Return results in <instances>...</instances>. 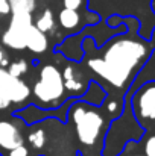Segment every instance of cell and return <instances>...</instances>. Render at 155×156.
Instances as JSON below:
<instances>
[{
	"instance_id": "23",
	"label": "cell",
	"mask_w": 155,
	"mask_h": 156,
	"mask_svg": "<svg viewBox=\"0 0 155 156\" xmlns=\"http://www.w3.org/2000/svg\"><path fill=\"white\" fill-rule=\"evenodd\" d=\"M8 65H9V59H8L6 53L3 52V49L0 47V67L2 68H8Z\"/></svg>"
},
{
	"instance_id": "14",
	"label": "cell",
	"mask_w": 155,
	"mask_h": 156,
	"mask_svg": "<svg viewBox=\"0 0 155 156\" xmlns=\"http://www.w3.org/2000/svg\"><path fill=\"white\" fill-rule=\"evenodd\" d=\"M11 6V12H29L35 11L37 2L35 0H8Z\"/></svg>"
},
{
	"instance_id": "3",
	"label": "cell",
	"mask_w": 155,
	"mask_h": 156,
	"mask_svg": "<svg viewBox=\"0 0 155 156\" xmlns=\"http://www.w3.org/2000/svg\"><path fill=\"white\" fill-rule=\"evenodd\" d=\"M143 133H145V130L138 124V121L135 120L132 108H128L126 112L120 117V120L113 123V127H111V132H109V136H111L109 147H111V150H108L105 153V156H117L122 152L126 141H129V140L138 141L143 136Z\"/></svg>"
},
{
	"instance_id": "15",
	"label": "cell",
	"mask_w": 155,
	"mask_h": 156,
	"mask_svg": "<svg viewBox=\"0 0 155 156\" xmlns=\"http://www.w3.org/2000/svg\"><path fill=\"white\" fill-rule=\"evenodd\" d=\"M28 68H29V64H28V61H24V59H18V61H15V62H11L9 65H8V73L11 74V76H14V77H20L21 74H24L26 71H28Z\"/></svg>"
},
{
	"instance_id": "24",
	"label": "cell",
	"mask_w": 155,
	"mask_h": 156,
	"mask_svg": "<svg viewBox=\"0 0 155 156\" xmlns=\"http://www.w3.org/2000/svg\"><path fill=\"white\" fill-rule=\"evenodd\" d=\"M151 38H152V47H154V50H155V27H154V30H152V34H151Z\"/></svg>"
},
{
	"instance_id": "9",
	"label": "cell",
	"mask_w": 155,
	"mask_h": 156,
	"mask_svg": "<svg viewBox=\"0 0 155 156\" xmlns=\"http://www.w3.org/2000/svg\"><path fill=\"white\" fill-rule=\"evenodd\" d=\"M26 49H29L32 53H43L47 50V35L37 29L34 24L31 26L26 38Z\"/></svg>"
},
{
	"instance_id": "26",
	"label": "cell",
	"mask_w": 155,
	"mask_h": 156,
	"mask_svg": "<svg viewBox=\"0 0 155 156\" xmlns=\"http://www.w3.org/2000/svg\"><path fill=\"white\" fill-rule=\"evenodd\" d=\"M132 156H146V155H132Z\"/></svg>"
},
{
	"instance_id": "16",
	"label": "cell",
	"mask_w": 155,
	"mask_h": 156,
	"mask_svg": "<svg viewBox=\"0 0 155 156\" xmlns=\"http://www.w3.org/2000/svg\"><path fill=\"white\" fill-rule=\"evenodd\" d=\"M29 143L32 144L34 149H43L44 143H46V133L43 129H37L34 132H31L29 135Z\"/></svg>"
},
{
	"instance_id": "18",
	"label": "cell",
	"mask_w": 155,
	"mask_h": 156,
	"mask_svg": "<svg viewBox=\"0 0 155 156\" xmlns=\"http://www.w3.org/2000/svg\"><path fill=\"white\" fill-rule=\"evenodd\" d=\"M84 2L85 0H62L64 8H67V9H76V11L84 5Z\"/></svg>"
},
{
	"instance_id": "20",
	"label": "cell",
	"mask_w": 155,
	"mask_h": 156,
	"mask_svg": "<svg viewBox=\"0 0 155 156\" xmlns=\"http://www.w3.org/2000/svg\"><path fill=\"white\" fill-rule=\"evenodd\" d=\"M9 105H11V102H9L8 96H6V94H5V91L0 88V109H6Z\"/></svg>"
},
{
	"instance_id": "4",
	"label": "cell",
	"mask_w": 155,
	"mask_h": 156,
	"mask_svg": "<svg viewBox=\"0 0 155 156\" xmlns=\"http://www.w3.org/2000/svg\"><path fill=\"white\" fill-rule=\"evenodd\" d=\"M72 118L76 124V133L82 144L93 146L103 129V117L94 109H88L85 105H76L72 112Z\"/></svg>"
},
{
	"instance_id": "10",
	"label": "cell",
	"mask_w": 155,
	"mask_h": 156,
	"mask_svg": "<svg viewBox=\"0 0 155 156\" xmlns=\"http://www.w3.org/2000/svg\"><path fill=\"white\" fill-rule=\"evenodd\" d=\"M140 70H142V71H140V73L137 74V77H135V85H134L135 90H137L140 85L146 83V82H154L155 80V50L151 52L148 61L145 62V65H143Z\"/></svg>"
},
{
	"instance_id": "2",
	"label": "cell",
	"mask_w": 155,
	"mask_h": 156,
	"mask_svg": "<svg viewBox=\"0 0 155 156\" xmlns=\"http://www.w3.org/2000/svg\"><path fill=\"white\" fill-rule=\"evenodd\" d=\"M65 88L61 71L55 65H44L40 71L38 82L34 87V94L43 106H55L64 97Z\"/></svg>"
},
{
	"instance_id": "19",
	"label": "cell",
	"mask_w": 155,
	"mask_h": 156,
	"mask_svg": "<svg viewBox=\"0 0 155 156\" xmlns=\"http://www.w3.org/2000/svg\"><path fill=\"white\" fill-rule=\"evenodd\" d=\"M28 155H29V150H28L23 144L9 150V156H28Z\"/></svg>"
},
{
	"instance_id": "17",
	"label": "cell",
	"mask_w": 155,
	"mask_h": 156,
	"mask_svg": "<svg viewBox=\"0 0 155 156\" xmlns=\"http://www.w3.org/2000/svg\"><path fill=\"white\" fill-rule=\"evenodd\" d=\"M145 155L155 156V135H151V136L145 141Z\"/></svg>"
},
{
	"instance_id": "21",
	"label": "cell",
	"mask_w": 155,
	"mask_h": 156,
	"mask_svg": "<svg viewBox=\"0 0 155 156\" xmlns=\"http://www.w3.org/2000/svg\"><path fill=\"white\" fill-rule=\"evenodd\" d=\"M11 12V6L8 0H0V15H6Z\"/></svg>"
},
{
	"instance_id": "11",
	"label": "cell",
	"mask_w": 155,
	"mask_h": 156,
	"mask_svg": "<svg viewBox=\"0 0 155 156\" xmlns=\"http://www.w3.org/2000/svg\"><path fill=\"white\" fill-rule=\"evenodd\" d=\"M59 24H61V27H64L67 30H75L81 24V14L76 9L64 8L59 12Z\"/></svg>"
},
{
	"instance_id": "1",
	"label": "cell",
	"mask_w": 155,
	"mask_h": 156,
	"mask_svg": "<svg viewBox=\"0 0 155 156\" xmlns=\"http://www.w3.org/2000/svg\"><path fill=\"white\" fill-rule=\"evenodd\" d=\"M154 47L135 38H117L108 44L102 58L88 61V67L116 88L126 87L145 65Z\"/></svg>"
},
{
	"instance_id": "8",
	"label": "cell",
	"mask_w": 155,
	"mask_h": 156,
	"mask_svg": "<svg viewBox=\"0 0 155 156\" xmlns=\"http://www.w3.org/2000/svg\"><path fill=\"white\" fill-rule=\"evenodd\" d=\"M23 144V136L18 127L11 121H0V149L11 150Z\"/></svg>"
},
{
	"instance_id": "25",
	"label": "cell",
	"mask_w": 155,
	"mask_h": 156,
	"mask_svg": "<svg viewBox=\"0 0 155 156\" xmlns=\"http://www.w3.org/2000/svg\"><path fill=\"white\" fill-rule=\"evenodd\" d=\"M151 8H152V11H154V14H155V0L151 2Z\"/></svg>"
},
{
	"instance_id": "22",
	"label": "cell",
	"mask_w": 155,
	"mask_h": 156,
	"mask_svg": "<svg viewBox=\"0 0 155 156\" xmlns=\"http://www.w3.org/2000/svg\"><path fill=\"white\" fill-rule=\"evenodd\" d=\"M106 111H108L109 114H117V111H119V103H117L116 100H109V102L106 103Z\"/></svg>"
},
{
	"instance_id": "12",
	"label": "cell",
	"mask_w": 155,
	"mask_h": 156,
	"mask_svg": "<svg viewBox=\"0 0 155 156\" xmlns=\"http://www.w3.org/2000/svg\"><path fill=\"white\" fill-rule=\"evenodd\" d=\"M61 74H62V80H64V88L65 90H68L72 93H79V91H82L85 88L84 83L81 82V79L76 76V71H75L73 67H65Z\"/></svg>"
},
{
	"instance_id": "5",
	"label": "cell",
	"mask_w": 155,
	"mask_h": 156,
	"mask_svg": "<svg viewBox=\"0 0 155 156\" xmlns=\"http://www.w3.org/2000/svg\"><path fill=\"white\" fill-rule=\"evenodd\" d=\"M34 24L32 14L29 12H12L11 23L2 37V43L12 50L26 49V38L31 26Z\"/></svg>"
},
{
	"instance_id": "6",
	"label": "cell",
	"mask_w": 155,
	"mask_h": 156,
	"mask_svg": "<svg viewBox=\"0 0 155 156\" xmlns=\"http://www.w3.org/2000/svg\"><path fill=\"white\" fill-rule=\"evenodd\" d=\"M132 112L135 118L140 120H155V80L146 82L140 85L135 90V94L132 96Z\"/></svg>"
},
{
	"instance_id": "13",
	"label": "cell",
	"mask_w": 155,
	"mask_h": 156,
	"mask_svg": "<svg viewBox=\"0 0 155 156\" xmlns=\"http://www.w3.org/2000/svg\"><path fill=\"white\" fill-rule=\"evenodd\" d=\"M34 26H35L37 29H40L41 32H44V34L50 32L52 29L55 27V17H53V12H52L50 9H44L43 14L37 18V21H35Z\"/></svg>"
},
{
	"instance_id": "7",
	"label": "cell",
	"mask_w": 155,
	"mask_h": 156,
	"mask_svg": "<svg viewBox=\"0 0 155 156\" xmlns=\"http://www.w3.org/2000/svg\"><path fill=\"white\" fill-rule=\"evenodd\" d=\"M0 88L5 91L11 103H21L31 96V88L20 77H14L8 70L0 67Z\"/></svg>"
}]
</instances>
